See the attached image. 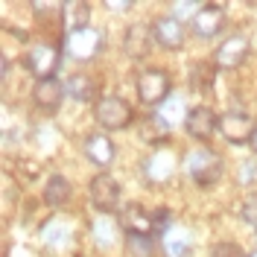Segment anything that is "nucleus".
<instances>
[{
    "instance_id": "13",
    "label": "nucleus",
    "mask_w": 257,
    "mask_h": 257,
    "mask_svg": "<svg viewBox=\"0 0 257 257\" xmlns=\"http://www.w3.org/2000/svg\"><path fill=\"white\" fill-rule=\"evenodd\" d=\"M190 24H193V32H196L199 38H213L216 32L222 30L225 12L219 6H202V9L190 18Z\"/></svg>"
},
{
    "instance_id": "10",
    "label": "nucleus",
    "mask_w": 257,
    "mask_h": 257,
    "mask_svg": "<svg viewBox=\"0 0 257 257\" xmlns=\"http://www.w3.org/2000/svg\"><path fill=\"white\" fill-rule=\"evenodd\" d=\"M152 44H155V32H152V27H146V24H132V27L126 30L123 47H126L128 59H144V56H149Z\"/></svg>"
},
{
    "instance_id": "11",
    "label": "nucleus",
    "mask_w": 257,
    "mask_h": 257,
    "mask_svg": "<svg viewBox=\"0 0 257 257\" xmlns=\"http://www.w3.org/2000/svg\"><path fill=\"white\" fill-rule=\"evenodd\" d=\"M120 225L126 234H138V237H152L155 234V216H149L141 205H126L120 213Z\"/></svg>"
},
{
    "instance_id": "27",
    "label": "nucleus",
    "mask_w": 257,
    "mask_h": 257,
    "mask_svg": "<svg viewBox=\"0 0 257 257\" xmlns=\"http://www.w3.org/2000/svg\"><path fill=\"white\" fill-rule=\"evenodd\" d=\"M161 126H164V123H161L158 117H149L144 126H141V135H144V141H149V144L161 141V138H158V135H161Z\"/></svg>"
},
{
    "instance_id": "24",
    "label": "nucleus",
    "mask_w": 257,
    "mask_h": 257,
    "mask_svg": "<svg viewBox=\"0 0 257 257\" xmlns=\"http://www.w3.org/2000/svg\"><path fill=\"white\" fill-rule=\"evenodd\" d=\"M94 237H96V242H99V245H111L114 242V222L111 219H105V216H102V219H96L94 222Z\"/></svg>"
},
{
    "instance_id": "28",
    "label": "nucleus",
    "mask_w": 257,
    "mask_h": 257,
    "mask_svg": "<svg viewBox=\"0 0 257 257\" xmlns=\"http://www.w3.org/2000/svg\"><path fill=\"white\" fill-rule=\"evenodd\" d=\"M173 9H176V12H181V15H187V12H193V15H196L202 6H196V3H176Z\"/></svg>"
},
{
    "instance_id": "17",
    "label": "nucleus",
    "mask_w": 257,
    "mask_h": 257,
    "mask_svg": "<svg viewBox=\"0 0 257 257\" xmlns=\"http://www.w3.org/2000/svg\"><path fill=\"white\" fill-rule=\"evenodd\" d=\"M173 170H176V155L167 152V149L146 161V176L152 178V181H167V178L173 176Z\"/></svg>"
},
{
    "instance_id": "30",
    "label": "nucleus",
    "mask_w": 257,
    "mask_h": 257,
    "mask_svg": "<svg viewBox=\"0 0 257 257\" xmlns=\"http://www.w3.org/2000/svg\"><path fill=\"white\" fill-rule=\"evenodd\" d=\"M248 257H257V251H251V254H248Z\"/></svg>"
},
{
    "instance_id": "1",
    "label": "nucleus",
    "mask_w": 257,
    "mask_h": 257,
    "mask_svg": "<svg viewBox=\"0 0 257 257\" xmlns=\"http://www.w3.org/2000/svg\"><path fill=\"white\" fill-rule=\"evenodd\" d=\"M184 170H187V176H190L199 187H210V184H216L219 176H222V158H219L213 149H208V146H199V149L187 152Z\"/></svg>"
},
{
    "instance_id": "8",
    "label": "nucleus",
    "mask_w": 257,
    "mask_h": 257,
    "mask_svg": "<svg viewBox=\"0 0 257 257\" xmlns=\"http://www.w3.org/2000/svg\"><path fill=\"white\" fill-rule=\"evenodd\" d=\"M184 128H187V135H190L193 141H208L210 135L219 128V120H216V114L210 111L208 105H196V108L187 111Z\"/></svg>"
},
{
    "instance_id": "19",
    "label": "nucleus",
    "mask_w": 257,
    "mask_h": 257,
    "mask_svg": "<svg viewBox=\"0 0 257 257\" xmlns=\"http://www.w3.org/2000/svg\"><path fill=\"white\" fill-rule=\"evenodd\" d=\"M67 199H70V181L64 176H53L44 187V202L50 208H62Z\"/></svg>"
},
{
    "instance_id": "16",
    "label": "nucleus",
    "mask_w": 257,
    "mask_h": 257,
    "mask_svg": "<svg viewBox=\"0 0 257 257\" xmlns=\"http://www.w3.org/2000/svg\"><path fill=\"white\" fill-rule=\"evenodd\" d=\"M85 152H88L91 164H96V167H108L114 161V144H111V138H105V135H88Z\"/></svg>"
},
{
    "instance_id": "6",
    "label": "nucleus",
    "mask_w": 257,
    "mask_h": 257,
    "mask_svg": "<svg viewBox=\"0 0 257 257\" xmlns=\"http://www.w3.org/2000/svg\"><path fill=\"white\" fill-rule=\"evenodd\" d=\"M138 96L144 105H161L170 99V76L164 70H144L138 76Z\"/></svg>"
},
{
    "instance_id": "15",
    "label": "nucleus",
    "mask_w": 257,
    "mask_h": 257,
    "mask_svg": "<svg viewBox=\"0 0 257 257\" xmlns=\"http://www.w3.org/2000/svg\"><path fill=\"white\" fill-rule=\"evenodd\" d=\"M64 94H67V88L56 79H41V82H35V88H32L35 102H38L41 108H47V111H56V108L62 105Z\"/></svg>"
},
{
    "instance_id": "18",
    "label": "nucleus",
    "mask_w": 257,
    "mask_h": 257,
    "mask_svg": "<svg viewBox=\"0 0 257 257\" xmlns=\"http://www.w3.org/2000/svg\"><path fill=\"white\" fill-rule=\"evenodd\" d=\"M64 88H67V94L73 96V99H79V102H94L96 99V82L91 76H85V73L70 76Z\"/></svg>"
},
{
    "instance_id": "9",
    "label": "nucleus",
    "mask_w": 257,
    "mask_h": 257,
    "mask_svg": "<svg viewBox=\"0 0 257 257\" xmlns=\"http://www.w3.org/2000/svg\"><path fill=\"white\" fill-rule=\"evenodd\" d=\"M152 32H155V44H161V47H167V50H178L184 44V21H178L173 15L155 18Z\"/></svg>"
},
{
    "instance_id": "2",
    "label": "nucleus",
    "mask_w": 257,
    "mask_h": 257,
    "mask_svg": "<svg viewBox=\"0 0 257 257\" xmlns=\"http://www.w3.org/2000/svg\"><path fill=\"white\" fill-rule=\"evenodd\" d=\"M99 50H102V32L94 30V27H82V30H73L64 35V53L70 59L88 62V59H94Z\"/></svg>"
},
{
    "instance_id": "5",
    "label": "nucleus",
    "mask_w": 257,
    "mask_h": 257,
    "mask_svg": "<svg viewBox=\"0 0 257 257\" xmlns=\"http://www.w3.org/2000/svg\"><path fill=\"white\" fill-rule=\"evenodd\" d=\"M219 135H222L228 144L242 146V144H248V141H254L257 126H254V120H251L248 114L228 111V114H222V117H219Z\"/></svg>"
},
{
    "instance_id": "29",
    "label": "nucleus",
    "mask_w": 257,
    "mask_h": 257,
    "mask_svg": "<svg viewBox=\"0 0 257 257\" xmlns=\"http://www.w3.org/2000/svg\"><path fill=\"white\" fill-rule=\"evenodd\" d=\"M251 144H254V152H257V135H254V141H251Z\"/></svg>"
},
{
    "instance_id": "20",
    "label": "nucleus",
    "mask_w": 257,
    "mask_h": 257,
    "mask_svg": "<svg viewBox=\"0 0 257 257\" xmlns=\"http://www.w3.org/2000/svg\"><path fill=\"white\" fill-rule=\"evenodd\" d=\"M155 117H158L164 126H178V123H181V117L187 120V114H184V99L173 94L167 102H161V105H158V114H155Z\"/></svg>"
},
{
    "instance_id": "22",
    "label": "nucleus",
    "mask_w": 257,
    "mask_h": 257,
    "mask_svg": "<svg viewBox=\"0 0 257 257\" xmlns=\"http://www.w3.org/2000/svg\"><path fill=\"white\" fill-rule=\"evenodd\" d=\"M64 15H70V32L73 30H82V27H88V15H91V6L88 3H67L64 6Z\"/></svg>"
},
{
    "instance_id": "3",
    "label": "nucleus",
    "mask_w": 257,
    "mask_h": 257,
    "mask_svg": "<svg viewBox=\"0 0 257 257\" xmlns=\"http://www.w3.org/2000/svg\"><path fill=\"white\" fill-rule=\"evenodd\" d=\"M96 123L108 132H117V128H126L132 123V105H128L123 96H102L96 102Z\"/></svg>"
},
{
    "instance_id": "4",
    "label": "nucleus",
    "mask_w": 257,
    "mask_h": 257,
    "mask_svg": "<svg viewBox=\"0 0 257 257\" xmlns=\"http://www.w3.org/2000/svg\"><path fill=\"white\" fill-rule=\"evenodd\" d=\"M27 70H30L35 79H53V73L59 70V62H62V50L53 47V44H35L27 53Z\"/></svg>"
},
{
    "instance_id": "21",
    "label": "nucleus",
    "mask_w": 257,
    "mask_h": 257,
    "mask_svg": "<svg viewBox=\"0 0 257 257\" xmlns=\"http://www.w3.org/2000/svg\"><path fill=\"white\" fill-rule=\"evenodd\" d=\"M210 85H213V64H208V62L196 64L190 73V88L193 91H208Z\"/></svg>"
},
{
    "instance_id": "12",
    "label": "nucleus",
    "mask_w": 257,
    "mask_h": 257,
    "mask_svg": "<svg viewBox=\"0 0 257 257\" xmlns=\"http://www.w3.org/2000/svg\"><path fill=\"white\" fill-rule=\"evenodd\" d=\"M245 53H248V38L245 35H228L222 44H219V50H216V64L219 67H240L242 59H245Z\"/></svg>"
},
{
    "instance_id": "26",
    "label": "nucleus",
    "mask_w": 257,
    "mask_h": 257,
    "mask_svg": "<svg viewBox=\"0 0 257 257\" xmlns=\"http://www.w3.org/2000/svg\"><path fill=\"white\" fill-rule=\"evenodd\" d=\"M240 216H242V219H245L248 225H254V228H257V193H251V196L242 202Z\"/></svg>"
},
{
    "instance_id": "25",
    "label": "nucleus",
    "mask_w": 257,
    "mask_h": 257,
    "mask_svg": "<svg viewBox=\"0 0 257 257\" xmlns=\"http://www.w3.org/2000/svg\"><path fill=\"white\" fill-rule=\"evenodd\" d=\"M210 257H248V254H242V248L237 242H216L210 248Z\"/></svg>"
},
{
    "instance_id": "14",
    "label": "nucleus",
    "mask_w": 257,
    "mask_h": 257,
    "mask_svg": "<svg viewBox=\"0 0 257 257\" xmlns=\"http://www.w3.org/2000/svg\"><path fill=\"white\" fill-rule=\"evenodd\" d=\"M161 245H164V251H167L170 257H184L187 251H190L193 237H190V231H187L184 225H170V228L161 234Z\"/></svg>"
},
{
    "instance_id": "23",
    "label": "nucleus",
    "mask_w": 257,
    "mask_h": 257,
    "mask_svg": "<svg viewBox=\"0 0 257 257\" xmlns=\"http://www.w3.org/2000/svg\"><path fill=\"white\" fill-rule=\"evenodd\" d=\"M128 251L135 257H149L152 254V237H138V234H128Z\"/></svg>"
},
{
    "instance_id": "7",
    "label": "nucleus",
    "mask_w": 257,
    "mask_h": 257,
    "mask_svg": "<svg viewBox=\"0 0 257 257\" xmlns=\"http://www.w3.org/2000/svg\"><path fill=\"white\" fill-rule=\"evenodd\" d=\"M117 202H120V184H117V178H111L108 173L94 176V181H91V205L99 213H111V210H117Z\"/></svg>"
}]
</instances>
